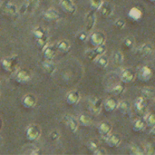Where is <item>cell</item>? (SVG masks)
<instances>
[{"label": "cell", "instance_id": "obj_1", "mask_svg": "<svg viewBox=\"0 0 155 155\" xmlns=\"http://www.w3.org/2000/svg\"><path fill=\"white\" fill-rule=\"evenodd\" d=\"M18 61H19L18 56L17 55H13V56L6 57V58L3 59L1 61V65H2L3 69L5 72L13 73L16 69V66L18 64Z\"/></svg>", "mask_w": 155, "mask_h": 155}, {"label": "cell", "instance_id": "obj_2", "mask_svg": "<svg viewBox=\"0 0 155 155\" xmlns=\"http://www.w3.org/2000/svg\"><path fill=\"white\" fill-rule=\"evenodd\" d=\"M147 99L141 95L134 102V110L141 116H144L147 114Z\"/></svg>", "mask_w": 155, "mask_h": 155}, {"label": "cell", "instance_id": "obj_3", "mask_svg": "<svg viewBox=\"0 0 155 155\" xmlns=\"http://www.w3.org/2000/svg\"><path fill=\"white\" fill-rule=\"evenodd\" d=\"M25 135H26V139L28 141L35 142L39 139V137L41 135V130H40L39 126H37L35 124H32L27 127Z\"/></svg>", "mask_w": 155, "mask_h": 155}, {"label": "cell", "instance_id": "obj_4", "mask_svg": "<svg viewBox=\"0 0 155 155\" xmlns=\"http://www.w3.org/2000/svg\"><path fill=\"white\" fill-rule=\"evenodd\" d=\"M153 69L149 65H143L139 69L138 72V78L143 82H148L153 78Z\"/></svg>", "mask_w": 155, "mask_h": 155}, {"label": "cell", "instance_id": "obj_5", "mask_svg": "<svg viewBox=\"0 0 155 155\" xmlns=\"http://www.w3.org/2000/svg\"><path fill=\"white\" fill-rule=\"evenodd\" d=\"M90 42L93 46L96 47L105 43V35L102 32H94L90 36Z\"/></svg>", "mask_w": 155, "mask_h": 155}, {"label": "cell", "instance_id": "obj_6", "mask_svg": "<svg viewBox=\"0 0 155 155\" xmlns=\"http://www.w3.org/2000/svg\"><path fill=\"white\" fill-rule=\"evenodd\" d=\"M104 100L102 98H94L89 104V111L94 114H99L103 107Z\"/></svg>", "mask_w": 155, "mask_h": 155}, {"label": "cell", "instance_id": "obj_7", "mask_svg": "<svg viewBox=\"0 0 155 155\" xmlns=\"http://www.w3.org/2000/svg\"><path fill=\"white\" fill-rule=\"evenodd\" d=\"M95 11L94 10H91L85 16V28H86V32L89 33L93 30L94 25H95Z\"/></svg>", "mask_w": 155, "mask_h": 155}, {"label": "cell", "instance_id": "obj_8", "mask_svg": "<svg viewBox=\"0 0 155 155\" xmlns=\"http://www.w3.org/2000/svg\"><path fill=\"white\" fill-rule=\"evenodd\" d=\"M120 76H121V81L124 84H130V83H133L134 81L136 74H135L134 71L128 68V69H124L122 72Z\"/></svg>", "mask_w": 155, "mask_h": 155}, {"label": "cell", "instance_id": "obj_9", "mask_svg": "<svg viewBox=\"0 0 155 155\" xmlns=\"http://www.w3.org/2000/svg\"><path fill=\"white\" fill-rule=\"evenodd\" d=\"M60 5L64 11L69 15H74L76 11V6L74 4L73 0H61Z\"/></svg>", "mask_w": 155, "mask_h": 155}, {"label": "cell", "instance_id": "obj_10", "mask_svg": "<svg viewBox=\"0 0 155 155\" xmlns=\"http://www.w3.org/2000/svg\"><path fill=\"white\" fill-rule=\"evenodd\" d=\"M101 13V15L104 17H110L113 15L114 12V7L113 5L109 3V2H104L102 3V5H100L99 9H98Z\"/></svg>", "mask_w": 155, "mask_h": 155}, {"label": "cell", "instance_id": "obj_11", "mask_svg": "<svg viewBox=\"0 0 155 155\" xmlns=\"http://www.w3.org/2000/svg\"><path fill=\"white\" fill-rule=\"evenodd\" d=\"M30 77H31V74H30L29 71H27L26 69H20L16 73L15 80H16V82H18L20 84H25L30 80Z\"/></svg>", "mask_w": 155, "mask_h": 155}, {"label": "cell", "instance_id": "obj_12", "mask_svg": "<svg viewBox=\"0 0 155 155\" xmlns=\"http://www.w3.org/2000/svg\"><path fill=\"white\" fill-rule=\"evenodd\" d=\"M118 103H119V102L117 101V99L111 97V98L106 99L105 102L103 103V105H104V109H105L106 112L111 113V112H114V110L117 109Z\"/></svg>", "mask_w": 155, "mask_h": 155}, {"label": "cell", "instance_id": "obj_13", "mask_svg": "<svg viewBox=\"0 0 155 155\" xmlns=\"http://www.w3.org/2000/svg\"><path fill=\"white\" fill-rule=\"evenodd\" d=\"M81 99L80 93L78 91H71L66 95V103L70 105H75L79 103Z\"/></svg>", "mask_w": 155, "mask_h": 155}, {"label": "cell", "instance_id": "obj_14", "mask_svg": "<svg viewBox=\"0 0 155 155\" xmlns=\"http://www.w3.org/2000/svg\"><path fill=\"white\" fill-rule=\"evenodd\" d=\"M105 138H106V143L108 144L109 147H112V148L119 146L120 143H121V141H122L121 137L118 134H110Z\"/></svg>", "mask_w": 155, "mask_h": 155}, {"label": "cell", "instance_id": "obj_15", "mask_svg": "<svg viewBox=\"0 0 155 155\" xmlns=\"http://www.w3.org/2000/svg\"><path fill=\"white\" fill-rule=\"evenodd\" d=\"M98 132L101 134V136H103V137L105 138L112 132V125H111V124L108 123V122H103V123H101L99 124V126H98Z\"/></svg>", "mask_w": 155, "mask_h": 155}, {"label": "cell", "instance_id": "obj_16", "mask_svg": "<svg viewBox=\"0 0 155 155\" xmlns=\"http://www.w3.org/2000/svg\"><path fill=\"white\" fill-rule=\"evenodd\" d=\"M36 104V98L34 94H26L23 99V105L27 109H32Z\"/></svg>", "mask_w": 155, "mask_h": 155}, {"label": "cell", "instance_id": "obj_17", "mask_svg": "<svg viewBox=\"0 0 155 155\" xmlns=\"http://www.w3.org/2000/svg\"><path fill=\"white\" fill-rule=\"evenodd\" d=\"M64 122L67 125V127L70 129V131L72 133H75L78 129V121L73 117V116H70V115H67L64 117Z\"/></svg>", "mask_w": 155, "mask_h": 155}, {"label": "cell", "instance_id": "obj_18", "mask_svg": "<svg viewBox=\"0 0 155 155\" xmlns=\"http://www.w3.org/2000/svg\"><path fill=\"white\" fill-rule=\"evenodd\" d=\"M128 15L134 21H139L143 17V10L138 6H134L130 9Z\"/></svg>", "mask_w": 155, "mask_h": 155}, {"label": "cell", "instance_id": "obj_19", "mask_svg": "<svg viewBox=\"0 0 155 155\" xmlns=\"http://www.w3.org/2000/svg\"><path fill=\"white\" fill-rule=\"evenodd\" d=\"M44 18L47 21L50 22H54L59 19V13L54 9V8H50L48 10H46L44 14Z\"/></svg>", "mask_w": 155, "mask_h": 155}, {"label": "cell", "instance_id": "obj_20", "mask_svg": "<svg viewBox=\"0 0 155 155\" xmlns=\"http://www.w3.org/2000/svg\"><path fill=\"white\" fill-rule=\"evenodd\" d=\"M117 109L122 114L126 115V114H130V112H131V109H132L131 103L128 101H122V102L118 103Z\"/></svg>", "mask_w": 155, "mask_h": 155}, {"label": "cell", "instance_id": "obj_21", "mask_svg": "<svg viewBox=\"0 0 155 155\" xmlns=\"http://www.w3.org/2000/svg\"><path fill=\"white\" fill-rule=\"evenodd\" d=\"M153 47L152 44L146 43V44H143L140 47V49H139V54L142 57H146V56H149L153 53Z\"/></svg>", "mask_w": 155, "mask_h": 155}, {"label": "cell", "instance_id": "obj_22", "mask_svg": "<svg viewBox=\"0 0 155 155\" xmlns=\"http://www.w3.org/2000/svg\"><path fill=\"white\" fill-rule=\"evenodd\" d=\"M55 48L54 46H45L43 49V54L45 60H53L55 57Z\"/></svg>", "mask_w": 155, "mask_h": 155}, {"label": "cell", "instance_id": "obj_23", "mask_svg": "<svg viewBox=\"0 0 155 155\" xmlns=\"http://www.w3.org/2000/svg\"><path fill=\"white\" fill-rule=\"evenodd\" d=\"M42 66H43V69L45 70V72L48 74H54L55 71V68H56L53 60H45V62H43Z\"/></svg>", "mask_w": 155, "mask_h": 155}, {"label": "cell", "instance_id": "obj_24", "mask_svg": "<svg viewBox=\"0 0 155 155\" xmlns=\"http://www.w3.org/2000/svg\"><path fill=\"white\" fill-rule=\"evenodd\" d=\"M4 11L5 14H7L10 16L15 15L18 12L16 5L13 3H5L4 5Z\"/></svg>", "mask_w": 155, "mask_h": 155}, {"label": "cell", "instance_id": "obj_25", "mask_svg": "<svg viewBox=\"0 0 155 155\" xmlns=\"http://www.w3.org/2000/svg\"><path fill=\"white\" fill-rule=\"evenodd\" d=\"M146 128V124H145V121L143 118H140V119H137L134 121V126H133V130L134 132H143L144 129Z\"/></svg>", "mask_w": 155, "mask_h": 155}, {"label": "cell", "instance_id": "obj_26", "mask_svg": "<svg viewBox=\"0 0 155 155\" xmlns=\"http://www.w3.org/2000/svg\"><path fill=\"white\" fill-rule=\"evenodd\" d=\"M56 48L61 52V53H67L70 51V48H71V45L69 44L68 41L66 40H62L60 42H58L57 45H56Z\"/></svg>", "mask_w": 155, "mask_h": 155}, {"label": "cell", "instance_id": "obj_27", "mask_svg": "<svg viewBox=\"0 0 155 155\" xmlns=\"http://www.w3.org/2000/svg\"><path fill=\"white\" fill-rule=\"evenodd\" d=\"M96 64L100 67V68H105L107 67V65L109 64V59L107 56H105L104 54L99 55L96 59Z\"/></svg>", "mask_w": 155, "mask_h": 155}, {"label": "cell", "instance_id": "obj_28", "mask_svg": "<svg viewBox=\"0 0 155 155\" xmlns=\"http://www.w3.org/2000/svg\"><path fill=\"white\" fill-rule=\"evenodd\" d=\"M144 121H145L146 126L153 128L155 126V114L153 113L146 114L144 115Z\"/></svg>", "mask_w": 155, "mask_h": 155}, {"label": "cell", "instance_id": "obj_29", "mask_svg": "<svg viewBox=\"0 0 155 155\" xmlns=\"http://www.w3.org/2000/svg\"><path fill=\"white\" fill-rule=\"evenodd\" d=\"M79 123L85 127H88L92 124V118L88 115V114H81L79 117Z\"/></svg>", "mask_w": 155, "mask_h": 155}, {"label": "cell", "instance_id": "obj_30", "mask_svg": "<svg viewBox=\"0 0 155 155\" xmlns=\"http://www.w3.org/2000/svg\"><path fill=\"white\" fill-rule=\"evenodd\" d=\"M124 91H125V84H124L123 82L121 84H116L112 89V93L115 95H121L124 93Z\"/></svg>", "mask_w": 155, "mask_h": 155}, {"label": "cell", "instance_id": "obj_31", "mask_svg": "<svg viewBox=\"0 0 155 155\" xmlns=\"http://www.w3.org/2000/svg\"><path fill=\"white\" fill-rule=\"evenodd\" d=\"M36 44H37V46L43 50L45 46H47V44H48V37H47V35H45L38 38V39H36Z\"/></svg>", "mask_w": 155, "mask_h": 155}, {"label": "cell", "instance_id": "obj_32", "mask_svg": "<svg viewBox=\"0 0 155 155\" xmlns=\"http://www.w3.org/2000/svg\"><path fill=\"white\" fill-rule=\"evenodd\" d=\"M33 35H34V36H35V39H38V38H40V37H42V36L45 35H46V33H45V29H44L43 27H41V26H37V27H35V28L34 29V31H33Z\"/></svg>", "mask_w": 155, "mask_h": 155}, {"label": "cell", "instance_id": "obj_33", "mask_svg": "<svg viewBox=\"0 0 155 155\" xmlns=\"http://www.w3.org/2000/svg\"><path fill=\"white\" fill-rule=\"evenodd\" d=\"M38 3H39V0H27L26 1V6H27V12H33L36 6L38 5Z\"/></svg>", "mask_w": 155, "mask_h": 155}, {"label": "cell", "instance_id": "obj_34", "mask_svg": "<svg viewBox=\"0 0 155 155\" xmlns=\"http://www.w3.org/2000/svg\"><path fill=\"white\" fill-rule=\"evenodd\" d=\"M142 96H143L145 99L149 100L153 97V89L152 88H144L142 90Z\"/></svg>", "mask_w": 155, "mask_h": 155}, {"label": "cell", "instance_id": "obj_35", "mask_svg": "<svg viewBox=\"0 0 155 155\" xmlns=\"http://www.w3.org/2000/svg\"><path fill=\"white\" fill-rule=\"evenodd\" d=\"M130 153L131 154H135V155H141V154H144L145 153L142 150L141 147H139L138 145L136 144H134L131 146L130 148Z\"/></svg>", "mask_w": 155, "mask_h": 155}, {"label": "cell", "instance_id": "obj_36", "mask_svg": "<svg viewBox=\"0 0 155 155\" xmlns=\"http://www.w3.org/2000/svg\"><path fill=\"white\" fill-rule=\"evenodd\" d=\"M99 148V143L96 140H92L88 143V150L92 153H94L95 150Z\"/></svg>", "mask_w": 155, "mask_h": 155}, {"label": "cell", "instance_id": "obj_37", "mask_svg": "<svg viewBox=\"0 0 155 155\" xmlns=\"http://www.w3.org/2000/svg\"><path fill=\"white\" fill-rule=\"evenodd\" d=\"M124 46L127 49H131L134 45V41L133 38L131 37H127L124 40V43H123Z\"/></svg>", "mask_w": 155, "mask_h": 155}, {"label": "cell", "instance_id": "obj_38", "mask_svg": "<svg viewBox=\"0 0 155 155\" xmlns=\"http://www.w3.org/2000/svg\"><path fill=\"white\" fill-rule=\"evenodd\" d=\"M114 60L117 64H122L124 62V54H122V52H116L114 55Z\"/></svg>", "mask_w": 155, "mask_h": 155}, {"label": "cell", "instance_id": "obj_39", "mask_svg": "<svg viewBox=\"0 0 155 155\" xmlns=\"http://www.w3.org/2000/svg\"><path fill=\"white\" fill-rule=\"evenodd\" d=\"M103 0H90V5H91V8L94 11L98 10L100 5H102Z\"/></svg>", "mask_w": 155, "mask_h": 155}, {"label": "cell", "instance_id": "obj_40", "mask_svg": "<svg viewBox=\"0 0 155 155\" xmlns=\"http://www.w3.org/2000/svg\"><path fill=\"white\" fill-rule=\"evenodd\" d=\"M94 52L96 53V54L99 56V55H102V54H104L105 52H106V47L104 45H99V46H96L94 49Z\"/></svg>", "mask_w": 155, "mask_h": 155}, {"label": "cell", "instance_id": "obj_41", "mask_svg": "<svg viewBox=\"0 0 155 155\" xmlns=\"http://www.w3.org/2000/svg\"><path fill=\"white\" fill-rule=\"evenodd\" d=\"M85 54H86L87 59L90 60V61H95V59L98 57V55L96 54V53L94 52V50H89V51L86 52Z\"/></svg>", "mask_w": 155, "mask_h": 155}, {"label": "cell", "instance_id": "obj_42", "mask_svg": "<svg viewBox=\"0 0 155 155\" xmlns=\"http://www.w3.org/2000/svg\"><path fill=\"white\" fill-rule=\"evenodd\" d=\"M114 25H115V27H116L117 29L122 30V29H124V26H125V21H124V19H122V18H119V19H117V20L115 21Z\"/></svg>", "mask_w": 155, "mask_h": 155}, {"label": "cell", "instance_id": "obj_43", "mask_svg": "<svg viewBox=\"0 0 155 155\" xmlns=\"http://www.w3.org/2000/svg\"><path fill=\"white\" fill-rule=\"evenodd\" d=\"M59 137H60V134L57 131H53L50 134V138L52 141H56L59 139Z\"/></svg>", "mask_w": 155, "mask_h": 155}, {"label": "cell", "instance_id": "obj_44", "mask_svg": "<svg viewBox=\"0 0 155 155\" xmlns=\"http://www.w3.org/2000/svg\"><path fill=\"white\" fill-rule=\"evenodd\" d=\"M77 37H78V39H79L81 42H85L88 36H87V34H86L85 32H82V33H80V34L77 35Z\"/></svg>", "mask_w": 155, "mask_h": 155}, {"label": "cell", "instance_id": "obj_45", "mask_svg": "<svg viewBox=\"0 0 155 155\" xmlns=\"http://www.w3.org/2000/svg\"><path fill=\"white\" fill-rule=\"evenodd\" d=\"M94 155H104L106 154V151L104 149V148H98L97 150H95L94 153H93Z\"/></svg>", "mask_w": 155, "mask_h": 155}, {"label": "cell", "instance_id": "obj_46", "mask_svg": "<svg viewBox=\"0 0 155 155\" xmlns=\"http://www.w3.org/2000/svg\"><path fill=\"white\" fill-rule=\"evenodd\" d=\"M18 12L21 14V15H25V13H27V6H26V4H23L20 7V9L18 10Z\"/></svg>", "mask_w": 155, "mask_h": 155}, {"label": "cell", "instance_id": "obj_47", "mask_svg": "<svg viewBox=\"0 0 155 155\" xmlns=\"http://www.w3.org/2000/svg\"><path fill=\"white\" fill-rule=\"evenodd\" d=\"M1 127H2V121H1V119H0V130H1Z\"/></svg>", "mask_w": 155, "mask_h": 155}, {"label": "cell", "instance_id": "obj_48", "mask_svg": "<svg viewBox=\"0 0 155 155\" xmlns=\"http://www.w3.org/2000/svg\"><path fill=\"white\" fill-rule=\"evenodd\" d=\"M150 1H151V2H153V3H154L155 2V0H150Z\"/></svg>", "mask_w": 155, "mask_h": 155}, {"label": "cell", "instance_id": "obj_49", "mask_svg": "<svg viewBox=\"0 0 155 155\" xmlns=\"http://www.w3.org/2000/svg\"><path fill=\"white\" fill-rule=\"evenodd\" d=\"M0 94H1V92H0Z\"/></svg>", "mask_w": 155, "mask_h": 155}]
</instances>
